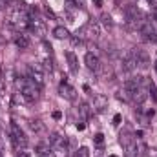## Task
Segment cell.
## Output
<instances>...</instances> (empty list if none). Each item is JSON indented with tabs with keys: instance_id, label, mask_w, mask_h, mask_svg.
Listing matches in <instances>:
<instances>
[{
	"instance_id": "603a6c76",
	"label": "cell",
	"mask_w": 157,
	"mask_h": 157,
	"mask_svg": "<svg viewBox=\"0 0 157 157\" xmlns=\"http://www.w3.org/2000/svg\"><path fill=\"white\" fill-rule=\"evenodd\" d=\"M66 2L71 7H84V0H66Z\"/></svg>"
},
{
	"instance_id": "f546056e",
	"label": "cell",
	"mask_w": 157,
	"mask_h": 157,
	"mask_svg": "<svg viewBox=\"0 0 157 157\" xmlns=\"http://www.w3.org/2000/svg\"><path fill=\"white\" fill-rule=\"evenodd\" d=\"M4 91H6V88H4V84H0V95H6Z\"/></svg>"
},
{
	"instance_id": "7c38bea8",
	"label": "cell",
	"mask_w": 157,
	"mask_h": 157,
	"mask_svg": "<svg viewBox=\"0 0 157 157\" xmlns=\"http://www.w3.org/2000/svg\"><path fill=\"white\" fill-rule=\"evenodd\" d=\"M15 44H17L20 49H28V48H29V39H28V35L17 33V35H15Z\"/></svg>"
},
{
	"instance_id": "4dcf8cb0",
	"label": "cell",
	"mask_w": 157,
	"mask_h": 157,
	"mask_svg": "<svg viewBox=\"0 0 157 157\" xmlns=\"http://www.w3.org/2000/svg\"><path fill=\"white\" fill-rule=\"evenodd\" d=\"M77 130H84V124L82 122H77Z\"/></svg>"
},
{
	"instance_id": "9a60e30c",
	"label": "cell",
	"mask_w": 157,
	"mask_h": 157,
	"mask_svg": "<svg viewBox=\"0 0 157 157\" xmlns=\"http://www.w3.org/2000/svg\"><path fill=\"white\" fill-rule=\"evenodd\" d=\"M90 110H91V106H90V104L80 102V106H78V113H80V117H82V119H88V117H90Z\"/></svg>"
},
{
	"instance_id": "d590c367",
	"label": "cell",
	"mask_w": 157,
	"mask_h": 157,
	"mask_svg": "<svg viewBox=\"0 0 157 157\" xmlns=\"http://www.w3.org/2000/svg\"><path fill=\"white\" fill-rule=\"evenodd\" d=\"M0 9H2V6H0Z\"/></svg>"
},
{
	"instance_id": "3957f363",
	"label": "cell",
	"mask_w": 157,
	"mask_h": 157,
	"mask_svg": "<svg viewBox=\"0 0 157 157\" xmlns=\"http://www.w3.org/2000/svg\"><path fill=\"white\" fill-rule=\"evenodd\" d=\"M9 132H11V141H13V144H15V148H17V150H20V148H26V146H28V137L24 135V132H22L17 124H11Z\"/></svg>"
},
{
	"instance_id": "1f68e13d",
	"label": "cell",
	"mask_w": 157,
	"mask_h": 157,
	"mask_svg": "<svg viewBox=\"0 0 157 157\" xmlns=\"http://www.w3.org/2000/svg\"><path fill=\"white\" fill-rule=\"evenodd\" d=\"M95 6H97V7H101V6H102V0H95Z\"/></svg>"
},
{
	"instance_id": "4316f807",
	"label": "cell",
	"mask_w": 157,
	"mask_h": 157,
	"mask_svg": "<svg viewBox=\"0 0 157 157\" xmlns=\"http://www.w3.org/2000/svg\"><path fill=\"white\" fill-rule=\"evenodd\" d=\"M121 121H122V117H121V115H115V117H113V124H115V126H117V124H121Z\"/></svg>"
},
{
	"instance_id": "8fae6325",
	"label": "cell",
	"mask_w": 157,
	"mask_h": 157,
	"mask_svg": "<svg viewBox=\"0 0 157 157\" xmlns=\"http://www.w3.org/2000/svg\"><path fill=\"white\" fill-rule=\"evenodd\" d=\"M28 126H29V130H31L33 133H44V132H46V126H44V122H42L40 119H31V121L28 122Z\"/></svg>"
},
{
	"instance_id": "6da1fadb",
	"label": "cell",
	"mask_w": 157,
	"mask_h": 157,
	"mask_svg": "<svg viewBox=\"0 0 157 157\" xmlns=\"http://www.w3.org/2000/svg\"><path fill=\"white\" fill-rule=\"evenodd\" d=\"M77 35L78 39H84V37H90V39H99V35H101V26H99V22L97 20H91V22H88L86 26H82L80 29H77Z\"/></svg>"
},
{
	"instance_id": "d6a6232c",
	"label": "cell",
	"mask_w": 157,
	"mask_h": 157,
	"mask_svg": "<svg viewBox=\"0 0 157 157\" xmlns=\"http://www.w3.org/2000/svg\"><path fill=\"white\" fill-rule=\"evenodd\" d=\"M154 18H155V20H157V9H155V11H154Z\"/></svg>"
},
{
	"instance_id": "484cf974",
	"label": "cell",
	"mask_w": 157,
	"mask_h": 157,
	"mask_svg": "<svg viewBox=\"0 0 157 157\" xmlns=\"http://www.w3.org/2000/svg\"><path fill=\"white\" fill-rule=\"evenodd\" d=\"M18 157H29V152H26V150L22 148V150H18Z\"/></svg>"
},
{
	"instance_id": "d4e9b609",
	"label": "cell",
	"mask_w": 157,
	"mask_h": 157,
	"mask_svg": "<svg viewBox=\"0 0 157 157\" xmlns=\"http://www.w3.org/2000/svg\"><path fill=\"white\" fill-rule=\"evenodd\" d=\"M102 141H104V135H102V133H97V135H95V143H97V144H102Z\"/></svg>"
},
{
	"instance_id": "52a82bcc",
	"label": "cell",
	"mask_w": 157,
	"mask_h": 157,
	"mask_svg": "<svg viewBox=\"0 0 157 157\" xmlns=\"http://www.w3.org/2000/svg\"><path fill=\"white\" fill-rule=\"evenodd\" d=\"M139 31L146 37L148 40H155L157 39V33L155 29H154V26H152V22H148V20H143L141 22V26H139Z\"/></svg>"
},
{
	"instance_id": "4fadbf2b",
	"label": "cell",
	"mask_w": 157,
	"mask_h": 157,
	"mask_svg": "<svg viewBox=\"0 0 157 157\" xmlns=\"http://www.w3.org/2000/svg\"><path fill=\"white\" fill-rule=\"evenodd\" d=\"M66 59H68L70 70H71L73 73H77V71H78V60H77V55H75L73 51H68V53H66Z\"/></svg>"
},
{
	"instance_id": "30bf717a",
	"label": "cell",
	"mask_w": 157,
	"mask_h": 157,
	"mask_svg": "<svg viewBox=\"0 0 157 157\" xmlns=\"http://www.w3.org/2000/svg\"><path fill=\"white\" fill-rule=\"evenodd\" d=\"M121 68H122V71H133V70L137 68V66H135V60H133V57H132V53H126V55H124Z\"/></svg>"
},
{
	"instance_id": "e575fe53",
	"label": "cell",
	"mask_w": 157,
	"mask_h": 157,
	"mask_svg": "<svg viewBox=\"0 0 157 157\" xmlns=\"http://www.w3.org/2000/svg\"><path fill=\"white\" fill-rule=\"evenodd\" d=\"M155 71H157V64H155Z\"/></svg>"
},
{
	"instance_id": "277c9868",
	"label": "cell",
	"mask_w": 157,
	"mask_h": 157,
	"mask_svg": "<svg viewBox=\"0 0 157 157\" xmlns=\"http://www.w3.org/2000/svg\"><path fill=\"white\" fill-rule=\"evenodd\" d=\"M28 77L31 78L33 82H37L39 86L44 84V68L40 64H28Z\"/></svg>"
},
{
	"instance_id": "5b68a950",
	"label": "cell",
	"mask_w": 157,
	"mask_h": 157,
	"mask_svg": "<svg viewBox=\"0 0 157 157\" xmlns=\"http://www.w3.org/2000/svg\"><path fill=\"white\" fill-rule=\"evenodd\" d=\"M84 62H86V68H88L90 71H95V73H97V71L101 70V66H102V64H101V59H99L95 53H91V51L86 53Z\"/></svg>"
},
{
	"instance_id": "83f0119b",
	"label": "cell",
	"mask_w": 157,
	"mask_h": 157,
	"mask_svg": "<svg viewBox=\"0 0 157 157\" xmlns=\"http://www.w3.org/2000/svg\"><path fill=\"white\" fill-rule=\"evenodd\" d=\"M53 119H57V121L62 119V113H60V112H53Z\"/></svg>"
},
{
	"instance_id": "ffe728a7",
	"label": "cell",
	"mask_w": 157,
	"mask_h": 157,
	"mask_svg": "<svg viewBox=\"0 0 157 157\" xmlns=\"http://www.w3.org/2000/svg\"><path fill=\"white\" fill-rule=\"evenodd\" d=\"M75 157H90V150L86 146H80L77 152H75Z\"/></svg>"
},
{
	"instance_id": "836d02e7",
	"label": "cell",
	"mask_w": 157,
	"mask_h": 157,
	"mask_svg": "<svg viewBox=\"0 0 157 157\" xmlns=\"http://www.w3.org/2000/svg\"><path fill=\"white\" fill-rule=\"evenodd\" d=\"M110 157H117V155H110Z\"/></svg>"
},
{
	"instance_id": "ba28073f",
	"label": "cell",
	"mask_w": 157,
	"mask_h": 157,
	"mask_svg": "<svg viewBox=\"0 0 157 157\" xmlns=\"http://www.w3.org/2000/svg\"><path fill=\"white\" fill-rule=\"evenodd\" d=\"M108 108V97H104V95H95L93 97V104H91V110H95V112H104Z\"/></svg>"
},
{
	"instance_id": "7402d4cb",
	"label": "cell",
	"mask_w": 157,
	"mask_h": 157,
	"mask_svg": "<svg viewBox=\"0 0 157 157\" xmlns=\"http://www.w3.org/2000/svg\"><path fill=\"white\" fill-rule=\"evenodd\" d=\"M119 143H121L122 146H128V144H130V135H126V133H121V135H119Z\"/></svg>"
},
{
	"instance_id": "9c48e42d",
	"label": "cell",
	"mask_w": 157,
	"mask_h": 157,
	"mask_svg": "<svg viewBox=\"0 0 157 157\" xmlns=\"http://www.w3.org/2000/svg\"><path fill=\"white\" fill-rule=\"evenodd\" d=\"M146 82H148V80H146ZM132 99H133L137 104H143V102L148 99V86H141V88L132 95Z\"/></svg>"
},
{
	"instance_id": "cb8c5ba5",
	"label": "cell",
	"mask_w": 157,
	"mask_h": 157,
	"mask_svg": "<svg viewBox=\"0 0 157 157\" xmlns=\"http://www.w3.org/2000/svg\"><path fill=\"white\" fill-rule=\"evenodd\" d=\"M146 157H157V148H146Z\"/></svg>"
},
{
	"instance_id": "2e32d148",
	"label": "cell",
	"mask_w": 157,
	"mask_h": 157,
	"mask_svg": "<svg viewBox=\"0 0 157 157\" xmlns=\"http://www.w3.org/2000/svg\"><path fill=\"white\" fill-rule=\"evenodd\" d=\"M53 150H55V155H57V157H66V155H68V144H66V143H64V144L55 146Z\"/></svg>"
},
{
	"instance_id": "d6986e66",
	"label": "cell",
	"mask_w": 157,
	"mask_h": 157,
	"mask_svg": "<svg viewBox=\"0 0 157 157\" xmlns=\"http://www.w3.org/2000/svg\"><path fill=\"white\" fill-rule=\"evenodd\" d=\"M49 148H51V146H49V143H48V144H39V146H37V154L42 155V157H46V154L49 152Z\"/></svg>"
},
{
	"instance_id": "f1b7e54d",
	"label": "cell",
	"mask_w": 157,
	"mask_h": 157,
	"mask_svg": "<svg viewBox=\"0 0 157 157\" xmlns=\"http://www.w3.org/2000/svg\"><path fill=\"white\" fill-rule=\"evenodd\" d=\"M46 15H48V17H55V13H53L51 9H46Z\"/></svg>"
},
{
	"instance_id": "7a4b0ae2",
	"label": "cell",
	"mask_w": 157,
	"mask_h": 157,
	"mask_svg": "<svg viewBox=\"0 0 157 157\" xmlns=\"http://www.w3.org/2000/svg\"><path fill=\"white\" fill-rule=\"evenodd\" d=\"M132 57H133V60H135V66L137 68H141V70H146L148 66H150V57H148V53L143 49V48H132Z\"/></svg>"
},
{
	"instance_id": "44dd1931",
	"label": "cell",
	"mask_w": 157,
	"mask_h": 157,
	"mask_svg": "<svg viewBox=\"0 0 157 157\" xmlns=\"http://www.w3.org/2000/svg\"><path fill=\"white\" fill-rule=\"evenodd\" d=\"M101 20H102V24H104L106 28H112V26H113V20H112V17H110V15H106V13L101 17Z\"/></svg>"
},
{
	"instance_id": "8992f818",
	"label": "cell",
	"mask_w": 157,
	"mask_h": 157,
	"mask_svg": "<svg viewBox=\"0 0 157 157\" xmlns=\"http://www.w3.org/2000/svg\"><path fill=\"white\" fill-rule=\"evenodd\" d=\"M59 93H60V97H64V99H68V101H75V99H77V91H75V88H71V86L66 84V82H60V86H59Z\"/></svg>"
},
{
	"instance_id": "ac0fdd59",
	"label": "cell",
	"mask_w": 157,
	"mask_h": 157,
	"mask_svg": "<svg viewBox=\"0 0 157 157\" xmlns=\"http://www.w3.org/2000/svg\"><path fill=\"white\" fill-rule=\"evenodd\" d=\"M22 101H26L24 99V95L20 93V91H17V93H13V97H11V106H18Z\"/></svg>"
},
{
	"instance_id": "5bb4252c",
	"label": "cell",
	"mask_w": 157,
	"mask_h": 157,
	"mask_svg": "<svg viewBox=\"0 0 157 157\" xmlns=\"http://www.w3.org/2000/svg\"><path fill=\"white\" fill-rule=\"evenodd\" d=\"M53 35H55V39H59V40L70 39V31H68L64 26H57V28L53 29Z\"/></svg>"
},
{
	"instance_id": "e0dca14e",
	"label": "cell",
	"mask_w": 157,
	"mask_h": 157,
	"mask_svg": "<svg viewBox=\"0 0 157 157\" xmlns=\"http://www.w3.org/2000/svg\"><path fill=\"white\" fill-rule=\"evenodd\" d=\"M146 86H148V97H152L154 101H157V88H155V84H154L152 80H148V82H146Z\"/></svg>"
}]
</instances>
